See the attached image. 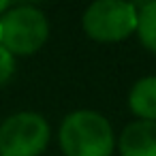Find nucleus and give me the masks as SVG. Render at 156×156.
Masks as SVG:
<instances>
[{
    "label": "nucleus",
    "mask_w": 156,
    "mask_h": 156,
    "mask_svg": "<svg viewBox=\"0 0 156 156\" xmlns=\"http://www.w3.org/2000/svg\"><path fill=\"white\" fill-rule=\"evenodd\" d=\"M83 30L94 41H122L137 30V7L122 0L92 2L83 13Z\"/></svg>",
    "instance_id": "7ed1b4c3"
},
{
    "label": "nucleus",
    "mask_w": 156,
    "mask_h": 156,
    "mask_svg": "<svg viewBox=\"0 0 156 156\" xmlns=\"http://www.w3.org/2000/svg\"><path fill=\"white\" fill-rule=\"evenodd\" d=\"M9 11V0H0V13H7Z\"/></svg>",
    "instance_id": "1a4fd4ad"
},
{
    "label": "nucleus",
    "mask_w": 156,
    "mask_h": 156,
    "mask_svg": "<svg viewBox=\"0 0 156 156\" xmlns=\"http://www.w3.org/2000/svg\"><path fill=\"white\" fill-rule=\"evenodd\" d=\"M128 105L133 113L139 115L141 120L156 122V77L139 79L128 94Z\"/></svg>",
    "instance_id": "423d86ee"
},
{
    "label": "nucleus",
    "mask_w": 156,
    "mask_h": 156,
    "mask_svg": "<svg viewBox=\"0 0 156 156\" xmlns=\"http://www.w3.org/2000/svg\"><path fill=\"white\" fill-rule=\"evenodd\" d=\"M49 26L45 15L32 5H20L0 17V45L13 56H30L47 41Z\"/></svg>",
    "instance_id": "f03ea898"
},
{
    "label": "nucleus",
    "mask_w": 156,
    "mask_h": 156,
    "mask_svg": "<svg viewBox=\"0 0 156 156\" xmlns=\"http://www.w3.org/2000/svg\"><path fill=\"white\" fill-rule=\"evenodd\" d=\"M60 145L66 156H111L113 130L96 111H73L60 126Z\"/></svg>",
    "instance_id": "f257e3e1"
},
{
    "label": "nucleus",
    "mask_w": 156,
    "mask_h": 156,
    "mask_svg": "<svg viewBox=\"0 0 156 156\" xmlns=\"http://www.w3.org/2000/svg\"><path fill=\"white\" fill-rule=\"evenodd\" d=\"M15 71V58L11 51H7L2 45H0V86H5Z\"/></svg>",
    "instance_id": "6e6552de"
},
{
    "label": "nucleus",
    "mask_w": 156,
    "mask_h": 156,
    "mask_svg": "<svg viewBox=\"0 0 156 156\" xmlns=\"http://www.w3.org/2000/svg\"><path fill=\"white\" fill-rule=\"evenodd\" d=\"M49 141V124L43 115L22 111L0 126V156H39Z\"/></svg>",
    "instance_id": "20e7f679"
},
{
    "label": "nucleus",
    "mask_w": 156,
    "mask_h": 156,
    "mask_svg": "<svg viewBox=\"0 0 156 156\" xmlns=\"http://www.w3.org/2000/svg\"><path fill=\"white\" fill-rule=\"evenodd\" d=\"M135 7H137V34L141 43L156 54V2H145Z\"/></svg>",
    "instance_id": "0eeeda50"
},
{
    "label": "nucleus",
    "mask_w": 156,
    "mask_h": 156,
    "mask_svg": "<svg viewBox=\"0 0 156 156\" xmlns=\"http://www.w3.org/2000/svg\"><path fill=\"white\" fill-rule=\"evenodd\" d=\"M120 152L122 156H156V122H130L120 135Z\"/></svg>",
    "instance_id": "39448f33"
}]
</instances>
